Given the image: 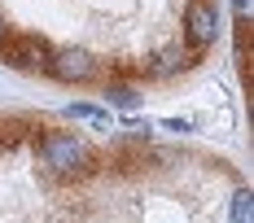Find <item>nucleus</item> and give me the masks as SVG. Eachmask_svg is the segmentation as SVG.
Segmentation results:
<instances>
[{
	"label": "nucleus",
	"instance_id": "obj_1",
	"mask_svg": "<svg viewBox=\"0 0 254 223\" xmlns=\"http://www.w3.org/2000/svg\"><path fill=\"white\" fill-rule=\"evenodd\" d=\"M35 145H40V158H44V167L53 175H92L97 171V153L75 131H49L44 127L35 136Z\"/></svg>",
	"mask_w": 254,
	"mask_h": 223
},
{
	"label": "nucleus",
	"instance_id": "obj_2",
	"mask_svg": "<svg viewBox=\"0 0 254 223\" xmlns=\"http://www.w3.org/2000/svg\"><path fill=\"white\" fill-rule=\"evenodd\" d=\"M49 40L44 35H4L0 40V61L4 66H13V70H49Z\"/></svg>",
	"mask_w": 254,
	"mask_h": 223
},
{
	"label": "nucleus",
	"instance_id": "obj_3",
	"mask_svg": "<svg viewBox=\"0 0 254 223\" xmlns=\"http://www.w3.org/2000/svg\"><path fill=\"white\" fill-rule=\"evenodd\" d=\"M215 35H219V9H215V0H193L189 13H184V40H189V49L206 53L215 44Z\"/></svg>",
	"mask_w": 254,
	"mask_h": 223
},
{
	"label": "nucleus",
	"instance_id": "obj_4",
	"mask_svg": "<svg viewBox=\"0 0 254 223\" xmlns=\"http://www.w3.org/2000/svg\"><path fill=\"white\" fill-rule=\"evenodd\" d=\"M49 74L62 79V83H88L97 74V57L88 49H62L49 57Z\"/></svg>",
	"mask_w": 254,
	"mask_h": 223
},
{
	"label": "nucleus",
	"instance_id": "obj_5",
	"mask_svg": "<svg viewBox=\"0 0 254 223\" xmlns=\"http://www.w3.org/2000/svg\"><path fill=\"white\" fill-rule=\"evenodd\" d=\"M40 131H44V127H35L31 118H22V114H13V118H0V153H13L22 140H35Z\"/></svg>",
	"mask_w": 254,
	"mask_h": 223
},
{
	"label": "nucleus",
	"instance_id": "obj_6",
	"mask_svg": "<svg viewBox=\"0 0 254 223\" xmlns=\"http://www.w3.org/2000/svg\"><path fill=\"white\" fill-rule=\"evenodd\" d=\"M184 66H189V57L180 49H162V53H153L149 61L140 66V74H149V79H176Z\"/></svg>",
	"mask_w": 254,
	"mask_h": 223
},
{
	"label": "nucleus",
	"instance_id": "obj_7",
	"mask_svg": "<svg viewBox=\"0 0 254 223\" xmlns=\"http://www.w3.org/2000/svg\"><path fill=\"white\" fill-rule=\"evenodd\" d=\"M105 101L119 105V110H136V105H140V97H136L131 88H123V83H110V88H105Z\"/></svg>",
	"mask_w": 254,
	"mask_h": 223
},
{
	"label": "nucleus",
	"instance_id": "obj_8",
	"mask_svg": "<svg viewBox=\"0 0 254 223\" xmlns=\"http://www.w3.org/2000/svg\"><path fill=\"white\" fill-rule=\"evenodd\" d=\"M232 223H254V197L246 193V188L232 197Z\"/></svg>",
	"mask_w": 254,
	"mask_h": 223
},
{
	"label": "nucleus",
	"instance_id": "obj_9",
	"mask_svg": "<svg viewBox=\"0 0 254 223\" xmlns=\"http://www.w3.org/2000/svg\"><path fill=\"white\" fill-rule=\"evenodd\" d=\"M70 114H75V118H88V123H97V127H110V118H105L101 110H92V105H75Z\"/></svg>",
	"mask_w": 254,
	"mask_h": 223
},
{
	"label": "nucleus",
	"instance_id": "obj_10",
	"mask_svg": "<svg viewBox=\"0 0 254 223\" xmlns=\"http://www.w3.org/2000/svg\"><path fill=\"white\" fill-rule=\"evenodd\" d=\"M4 35H9V26H4V18H0V40H4Z\"/></svg>",
	"mask_w": 254,
	"mask_h": 223
}]
</instances>
